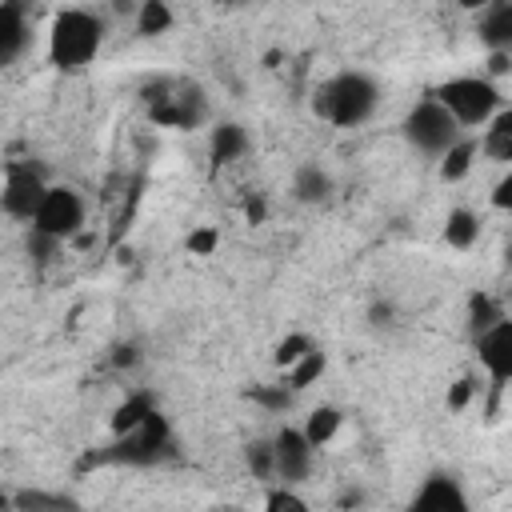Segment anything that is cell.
Listing matches in <instances>:
<instances>
[{
    "mask_svg": "<svg viewBox=\"0 0 512 512\" xmlns=\"http://www.w3.org/2000/svg\"><path fill=\"white\" fill-rule=\"evenodd\" d=\"M432 96L460 120V128L468 132V128H484L496 112H500V104H504V96H500V84L488 76V72H464V76H448V80H440L436 88H432Z\"/></svg>",
    "mask_w": 512,
    "mask_h": 512,
    "instance_id": "3",
    "label": "cell"
},
{
    "mask_svg": "<svg viewBox=\"0 0 512 512\" xmlns=\"http://www.w3.org/2000/svg\"><path fill=\"white\" fill-rule=\"evenodd\" d=\"M472 500L464 492V480L448 468H436L420 480V488L412 492V508L416 512H464Z\"/></svg>",
    "mask_w": 512,
    "mask_h": 512,
    "instance_id": "11",
    "label": "cell"
},
{
    "mask_svg": "<svg viewBox=\"0 0 512 512\" xmlns=\"http://www.w3.org/2000/svg\"><path fill=\"white\" fill-rule=\"evenodd\" d=\"M476 36L488 52L512 56V0H492L484 12H476Z\"/></svg>",
    "mask_w": 512,
    "mask_h": 512,
    "instance_id": "13",
    "label": "cell"
},
{
    "mask_svg": "<svg viewBox=\"0 0 512 512\" xmlns=\"http://www.w3.org/2000/svg\"><path fill=\"white\" fill-rule=\"evenodd\" d=\"M248 148H252V140H248V128H244V124H236V120H220V124H212V132H208V156H212L216 168H220V164H236V160H244Z\"/></svg>",
    "mask_w": 512,
    "mask_h": 512,
    "instance_id": "16",
    "label": "cell"
},
{
    "mask_svg": "<svg viewBox=\"0 0 512 512\" xmlns=\"http://www.w3.org/2000/svg\"><path fill=\"white\" fill-rule=\"evenodd\" d=\"M216 228H196L192 236H188V248L196 252V256H212V248H216Z\"/></svg>",
    "mask_w": 512,
    "mask_h": 512,
    "instance_id": "31",
    "label": "cell"
},
{
    "mask_svg": "<svg viewBox=\"0 0 512 512\" xmlns=\"http://www.w3.org/2000/svg\"><path fill=\"white\" fill-rule=\"evenodd\" d=\"M244 212H248V220H252V224H256V220H264V204H260V200H248V208H244Z\"/></svg>",
    "mask_w": 512,
    "mask_h": 512,
    "instance_id": "35",
    "label": "cell"
},
{
    "mask_svg": "<svg viewBox=\"0 0 512 512\" xmlns=\"http://www.w3.org/2000/svg\"><path fill=\"white\" fill-rule=\"evenodd\" d=\"M368 320H372V328H392V324H396V308H392V300H376V304L368 308Z\"/></svg>",
    "mask_w": 512,
    "mask_h": 512,
    "instance_id": "32",
    "label": "cell"
},
{
    "mask_svg": "<svg viewBox=\"0 0 512 512\" xmlns=\"http://www.w3.org/2000/svg\"><path fill=\"white\" fill-rule=\"evenodd\" d=\"M500 264H504V272H508V276H512V240H508V244H504V260H500Z\"/></svg>",
    "mask_w": 512,
    "mask_h": 512,
    "instance_id": "36",
    "label": "cell"
},
{
    "mask_svg": "<svg viewBox=\"0 0 512 512\" xmlns=\"http://www.w3.org/2000/svg\"><path fill=\"white\" fill-rule=\"evenodd\" d=\"M172 424L164 420V412L156 408L144 424H136L132 432H120L112 440V448L104 452V460H116V464H132V468H152L160 464L168 452H172Z\"/></svg>",
    "mask_w": 512,
    "mask_h": 512,
    "instance_id": "6",
    "label": "cell"
},
{
    "mask_svg": "<svg viewBox=\"0 0 512 512\" xmlns=\"http://www.w3.org/2000/svg\"><path fill=\"white\" fill-rule=\"evenodd\" d=\"M272 452H276V480H284V484H304L312 476V468H316V444L296 424L276 428Z\"/></svg>",
    "mask_w": 512,
    "mask_h": 512,
    "instance_id": "10",
    "label": "cell"
},
{
    "mask_svg": "<svg viewBox=\"0 0 512 512\" xmlns=\"http://www.w3.org/2000/svg\"><path fill=\"white\" fill-rule=\"evenodd\" d=\"M48 176L32 164V160H12L4 168V188H0V204H4V216L16 220V224H32L44 192H48Z\"/></svg>",
    "mask_w": 512,
    "mask_h": 512,
    "instance_id": "8",
    "label": "cell"
},
{
    "mask_svg": "<svg viewBox=\"0 0 512 512\" xmlns=\"http://www.w3.org/2000/svg\"><path fill=\"white\" fill-rule=\"evenodd\" d=\"M476 392H480V380H476V376L456 380V384H452V392H448V408H452V412H460V408H464V404H468Z\"/></svg>",
    "mask_w": 512,
    "mask_h": 512,
    "instance_id": "30",
    "label": "cell"
},
{
    "mask_svg": "<svg viewBox=\"0 0 512 512\" xmlns=\"http://www.w3.org/2000/svg\"><path fill=\"white\" fill-rule=\"evenodd\" d=\"M244 464L256 480H276V452H272V436L268 440H252L244 448Z\"/></svg>",
    "mask_w": 512,
    "mask_h": 512,
    "instance_id": "25",
    "label": "cell"
},
{
    "mask_svg": "<svg viewBox=\"0 0 512 512\" xmlns=\"http://www.w3.org/2000/svg\"><path fill=\"white\" fill-rule=\"evenodd\" d=\"M132 24H136V36L156 40V36H168L176 28V12H172L168 0H136Z\"/></svg>",
    "mask_w": 512,
    "mask_h": 512,
    "instance_id": "18",
    "label": "cell"
},
{
    "mask_svg": "<svg viewBox=\"0 0 512 512\" xmlns=\"http://www.w3.org/2000/svg\"><path fill=\"white\" fill-rule=\"evenodd\" d=\"M332 192H336V180H332V172L324 168V164H296L292 168V200L296 204H304V208H320V204H328L332 200Z\"/></svg>",
    "mask_w": 512,
    "mask_h": 512,
    "instance_id": "14",
    "label": "cell"
},
{
    "mask_svg": "<svg viewBox=\"0 0 512 512\" xmlns=\"http://www.w3.org/2000/svg\"><path fill=\"white\" fill-rule=\"evenodd\" d=\"M440 240L448 244V248H456V252H468V248H476L480 244V216L472 212V208H452L448 216H444V228H440Z\"/></svg>",
    "mask_w": 512,
    "mask_h": 512,
    "instance_id": "19",
    "label": "cell"
},
{
    "mask_svg": "<svg viewBox=\"0 0 512 512\" xmlns=\"http://www.w3.org/2000/svg\"><path fill=\"white\" fill-rule=\"evenodd\" d=\"M488 200H492V208H496V212H508V216H512V164H508V168L500 172V180L492 184Z\"/></svg>",
    "mask_w": 512,
    "mask_h": 512,
    "instance_id": "29",
    "label": "cell"
},
{
    "mask_svg": "<svg viewBox=\"0 0 512 512\" xmlns=\"http://www.w3.org/2000/svg\"><path fill=\"white\" fill-rule=\"evenodd\" d=\"M292 388L280 380V384H260V388H252V400L260 404V408H268V412H284V408H292Z\"/></svg>",
    "mask_w": 512,
    "mask_h": 512,
    "instance_id": "28",
    "label": "cell"
},
{
    "mask_svg": "<svg viewBox=\"0 0 512 512\" xmlns=\"http://www.w3.org/2000/svg\"><path fill=\"white\" fill-rule=\"evenodd\" d=\"M8 504L16 512H64V508H76L72 496H64V492H40V488H20V492L8 496Z\"/></svg>",
    "mask_w": 512,
    "mask_h": 512,
    "instance_id": "22",
    "label": "cell"
},
{
    "mask_svg": "<svg viewBox=\"0 0 512 512\" xmlns=\"http://www.w3.org/2000/svg\"><path fill=\"white\" fill-rule=\"evenodd\" d=\"M400 136H404V144L416 152V156H424V160H440L460 136H464V128H460V120L428 92L424 100H416L408 112H404V120H400Z\"/></svg>",
    "mask_w": 512,
    "mask_h": 512,
    "instance_id": "4",
    "label": "cell"
},
{
    "mask_svg": "<svg viewBox=\"0 0 512 512\" xmlns=\"http://www.w3.org/2000/svg\"><path fill=\"white\" fill-rule=\"evenodd\" d=\"M264 508L268 512H308V500L296 492V484L272 480V488L264 492Z\"/></svg>",
    "mask_w": 512,
    "mask_h": 512,
    "instance_id": "26",
    "label": "cell"
},
{
    "mask_svg": "<svg viewBox=\"0 0 512 512\" xmlns=\"http://www.w3.org/2000/svg\"><path fill=\"white\" fill-rule=\"evenodd\" d=\"M144 100L152 120L168 128H200L208 120V96L192 80H156Z\"/></svg>",
    "mask_w": 512,
    "mask_h": 512,
    "instance_id": "5",
    "label": "cell"
},
{
    "mask_svg": "<svg viewBox=\"0 0 512 512\" xmlns=\"http://www.w3.org/2000/svg\"><path fill=\"white\" fill-rule=\"evenodd\" d=\"M84 224H88V204H84V196H80L72 184H52V188L44 192V200H40V208H36V216H32L28 228H36V232H44V236L68 244V240H76V236L84 232Z\"/></svg>",
    "mask_w": 512,
    "mask_h": 512,
    "instance_id": "7",
    "label": "cell"
},
{
    "mask_svg": "<svg viewBox=\"0 0 512 512\" xmlns=\"http://www.w3.org/2000/svg\"><path fill=\"white\" fill-rule=\"evenodd\" d=\"M456 4H460L464 12H472V16H476V12H484V8L492 4V0H456Z\"/></svg>",
    "mask_w": 512,
    "mask_h": 512,
    "instance_id": "34",
    "label": "cell"
},
{
    "mask_svg": "<svg viewBox=\"0 0 512 512\" xmlns=\"http://www.w3.org/2000/svg\"><path fill=\"white\" fill-rule=\"evenodd\" d=\"M472 352H476V364H480L492 396H500L512 384V316H504L492 328H484L480 336H472Z\"/></svg>",
    "mask_w": 512,
    "mask_h": 512,
    "instance_id": "9",
    "label": "cell"
},
{
    "mask_svg": "<svg viewBox=\"0 0 512 512\" xmlns=\"http://www.w3.org/2000/svg\"><path fill=\"white\" fill-rule=\"evenodd\" d=\"M376 108H380V84L364 68L332 72L312 88V116L332 128H360L376 116Z\"/></svg>",
    "mask_w": 512,
    "mask_h": 512,
    "instance_id": "1",
    "label": "cell"
},
{
    "mask_svg": "<svg viewBox=\"0 0 512 512\" xmlns=\"http://www.w3.org/2000/svg\"><path fill=\"white\" fill-rule=\"evenodd\" d=\"M152 412H156L152 396H148V392H132V396H128V400H120V404H116V412H112V436L132 432V428H136V424H144Z\"/></svg>",
    "mask_w": 512,
    "mask_h": 512,
    "instance_id": "23",
    "label": "cell"
},
{
    "mask_svg": "<svg viewBox=\"0 0 512 512\" xmlns=\"http://www.w3.org/2000/svg\"><path fill=\"white\" fill-rule=\"evenodd\" d=\"M104 20L88 8H60L52 12L48 20V32H44V52H48V64L60 68V72H84L100 48H104Z\"/></svg>",
    "mask_w": 512,
    "mask_h": 512,
    "instance_id": "2",
    "label": "cell"
},
{
    "mask_svg": "<svg viewBox=\"0 0 512 512\" xmlns=\"http://www.w3.org/2000/svg\"><path fill=\"white\" fill-rule=\"evenodd\" d=\"M136 360H140V352H136V344H120V348H116V364H120V368H132Z\"/></svg>",
    "mask_w": 512,
    "mask_h": 512,
    "instance_id": "33",
    "label": "cell"
},
{
    "mask_svg": "<svg viewBox=\"0 0 512 512\" xmlns=\"http://www.w3.org/2000/svg\"><path fill=\"white\" fill-rule=\"evenodd\" d=\"M312 348H316V340H312L308 332H288V336L276 344V352H272V364L284 372L288 364H296V360H300L304 352H312Z\"/></svg>",
    "mask_w": 512,
    "mask_h": 512,
    "instance_id": "27",
    "label": "cell"
},
{
    "mask_svg": "<svg viewBox=\"0 0 512 512\" xmlns=\"http://www.w3.org/2000/svg\"><path fill=\"white\" fill-rule=\"evenodd\" d=\"M300 428L308 432V440H312L316 448H328V444L340 436V428H344V412H340L336 404H316Z\"/></svg>",
    "mask_w": 512,
    "mask_h": 512,
    "instance_id": "21",
    "label": "cell"
},
{
    "mask_svg": "<svg viewBox=\"0 0 512 512\" xmlns=\"http://www.w3.org/2000/svg\"><path fill=\"white\" fill-rule=\"evenodd\" d=\"M32 16V8L0 0V64H20V56L32 48Z\"/></svg>",
    "mask_w": 512,
    "mask_h": 512,
    "instance_id": "12",
    "label": "cell"
},
{
    "mask_svg": "<svg viewBox=\"0 0 512 512\" xmlns=\"http://www.w3.org/2000/svg\"><path fill=\"white\" fill-rule=\"evenodd\" d=\"M324 368H328V352L316 344L312 352H304L296 364H288L284 372H280V380L292 388V392H304V388H312L320 376H324Z\"/></svg>",
    "mask_w": 512,
    "mask_h": 512,
    "instance_id": "20",
    "label": "cell"
},
{
    "mask_svg": "<svg viewBox=\"0 0 512 512\" xmlns=\"http://www.w3.org/2000/svg\"><path fill=\"white\" fill-rule=\"evenodd\" d=\"M504 316H508V312L500 308L496 296H488V292H472V296H468V316H464V320H468V336H480L484 328H492V324L504 320Z\"/></svg>",
    "mask_w": 512,
    "mask_h": 512,
    "instance_id": "24",
    "label": "cell"
},
{
    "mask_svg": "<svg viewBox=\"0 0 512 512\" xmlns=\"http://www.w3.org/2000/svg\"><path fill=\"white\" fill-rule=\"evenodd\" d=\"M480 156L508 168L512 164V104H500V112L480 128Z\"/></svg>",
    "mask_w": 512,
    "mask_h": 512,
    "instance_id": "15",
    "label": "cell"
},
{
    "mask_svg": "<svg viewBox=\"0 0 512 512\" xmlns=\"http://www.w3.org/2000/svg\"><path fill=\"white\" fill-rule=\"evenodd\" d=\"M476 160H480V140L464 132V136H460V140H456V144L436 160V172H440V180H444V184H460V180L476 168Z\"/></svg>",
    "mask_w": 512,
    "mask_h": 512,
    "instance_id": "17",
    "label": "cell"
}]
</instances>
